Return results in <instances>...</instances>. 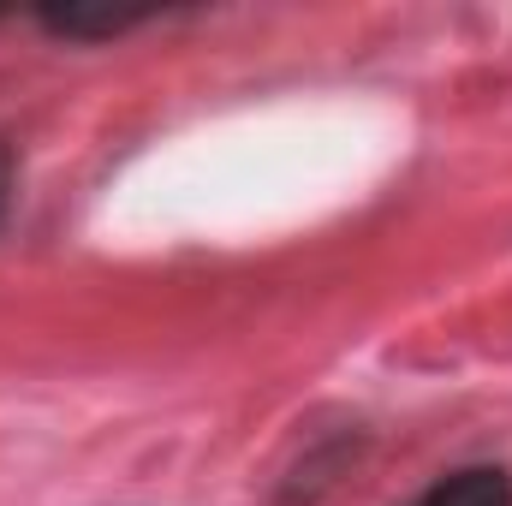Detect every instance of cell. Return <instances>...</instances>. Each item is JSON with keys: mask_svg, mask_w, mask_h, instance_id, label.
Instances as JSON below:
<instances>
[{"mask_svg": "<svg viewBox=\"0 0 512 506\" xmlns=\"http://www.w3.org/2000/svg\"><path fill=\"white\" fill-rule=\"evenodd\" d=\"M6 203H12V155L0 149V221H6Z\"/></svg>", "mask_w": 512, "mask_h": 506, "instance_id": "cell-3", "label": "cell"}, {"mask_svg": "<svg viewBox=\"0 0 512 506\" xmlns=\"http://www.w3.org/2000/svg\"><path fill=\"white\" fill-rule=\"evenodd\" d=\"M137 18L143 12H42V24L60 30V36H120Z\"/></svg>", "mask_w": 512, "mask_h": 506, "instance_id": "cell-2", "label": "cell"}, {"mask_svg": "<svg viewBox=\"0 0 512 506\" xmlns=\"http://www.w3.org/2000/svg\"><path fill=\"white\" fill-rule=\"evenodd\" d=\"M417 506H512V477L495 465H471V471L441 477Z\"/></svg>", "mask_w": 512, "mask_h": 506, "instance_id": "cell-1", "label": "cell"}]
</instances>
